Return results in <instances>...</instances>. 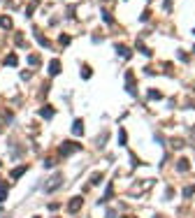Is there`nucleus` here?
<instances>
[{
	"instance_id": "20e7f679",
	"label": "nucleus",
	"mask_w": 195,
	"mask_h": 218,
	"mask_svg": "<svg viewBox=\"0 0 195 218\" xmlns=\"http://www.w3.org/2000/svg\"><path fill=\"white\" fill-rule=\"evenodd\" d=\"M126 81H128V93H130V95H135V93H137V91H135V81H133V72H126Z\"/></svg>"
},
{
	"instance_id": "9d476101",
	"label": "nucleus",
	"mask_w": 195,
	"mask_h": 218,
	"mask_svg": "<svg viewBox=\"0 0 195 218\" xmlns=\"http://www.w3.org/2000/svg\"><path fill=\"white\" fill-rule=\"evenodd\" d=\"M58 72H61V63H58V61H51V63H49V74H58Z\"/></svg>"
},
{
	"instance_id": "4468645a",
	"label": "nucleus",
	"mask_w": 195,
	"mask_h": 218,
	"mask_svg": "<svg viewBox=\"0 0 195 218\" xmlns=\"http://www.w3.org/2000/svg\"><path fill=\"white\" fill-rule=\"evenodd\" d=\"M35 37H37V42L42 44V46H49V40H46L44 35H40V33H35Z\"/></svg>"
},
{
	"instance_id": "f3484780",
	"label": "nucleus",
	"mask_w": 195,
	"mask_h": 218,
	"mask_svg": "<svg viewBox=\"0 0 195 218\" xmlns=\"http://www.w3.org/2000/svg\"><path fill=\"white\" fill-rule=\"evenodd\" d=\"M137 51H142V54H144V56H151V51L146 49V46L142 44V42H137Z\"/></svg>"
},
{
	"instance_id": "0eeeda50",
	"label": "nucleus",
	"mask_w": 195,
	"mask_h": 218,
	"mask_svg": "<svg viewBox=\"0 0 195 218\" xmlns=\"http://www.w3.org/2000/svg\"><path fill=\"white\" fill-rule=\"evenodd\" d=\"M116 51H119V56H121V58H130V49H128V46L116 44Z\"/></svg>"
},
{
	"instance_id": "393cba45",
	"label": "nucleus",
	"mask_w": 195,
	"mask_h": 218,
	"mask_svg": "<svg viewBox=\"0 0 195 218\" xmlns=\"http://www.w3.org/2000/svg\"><path fill=\"white\" fill-rule=\"evenodd\" d=\"M123 218H133V216H123Z\"/></svg>"
},
{
	"instance_id": "423d86ee",
	"label": "nucleus",
	"mask_w": 195,
	"mask_h": 218,
	"mask_svg": "<svg viewBox=\"0 0 195 218\" xmlns=\"http://www.w3.org/2000/svg\"><path fill=\"white\" fill-rule=\"evenodd\" d=\"M72 132H74V135H81V132H84V121H81V119H77V121H74Z\"/></svg>"
},
{
	"instance_id": "a211bd4d",
	"label": "nucleus",
	"mask_w": 195,
	"mask_h": 218,
	"mask_svg": "<svg viewBox=\"0 0 195 218\" xmlns=\"http://www.w3.org/2000/svg\"><path fill=\"white\" fill-rule=\"evenodd\" d=\"M119 142H121V146L128 142V135H126V130H119Z\"/></svg>"
},
{
	"instance_id": "7ed1b4c3",
	"label": "nucleus",
	"mask_w": 195,
	"mask_h": 218,
	"mask_svg": "<svg viewBox=\"0 0 195 218\" xmlns=\"http://www.w3.org/2000/svg\"><path fill=\"white\" fill-rule=\"evenodd\" d=\"M61 183H63V176H61V174H56L54 179H51V183H46V186H44V190H46V193H54L56 188H61Z\"/></svg>"
},
{
	"instance_id": "4be33fe9",
	"label": "nucleus",
	"mask_w": 195,
	"mask_h": 218,
	"mask_svg": "<svg viewBox=\"0 0 195 218\" xmlns=\"http://www.w3.org/2000/svg\"><path fill=\"white\" fill-rule=\"evenodd\" d=\"M91 74H93V72H91V67H84V70H81V77H84V79H88Z\"/></svg>"
},
{
	"instance_id": "412c9836",
	"label": "nucleus",
	"mask_w": 195,
	"mask_h": 218,
	"mask_svg": "<svg viewBox=\"0 0 195 218\" xmlns=\"http://www.w3.org/2000/svg\"><path fill=\"white\" fill-rule=\"evenodd\" d=\"M149 98H151V100H160L163 95H160L158 91H149Z\"/></svg>"
},
{
	"instance_id": "6ab92c4d",
	"label": "nucleus",
	"mask_w": 195,
	"mask_h": 218,
	"mask_svg": "<svg viewBox=\"0 0 195 218\" xmlns=\"http://www.w3.org/2000/svg\"><path fill=\"white\" fill-rule=\"evenodd\" d=\"M28 63H30V65H40V56H28Z\"/></svg>"
},
{
	"instance_id": "aec40b11",
	"label": "nucleus",
	"mask_w": 195,
	"mask_h": 218,
	"mask_svg": "<svg viewBox=\"0 0 195 218\" xmlns=\"http://www.w3.org/2000/svg\"><path fill=\"white\" fill-rule=\"evenodd\" d=\"M58 42H61L63 46H68V44H70V37H68V35H61V37H58Z\"/></svg>"
},
{
	"instance_id": "f8f14e48",
	"label": "nucleus",
	"mask_w": 195,
	"mask_h": 218,
	"mask_svg": "<svg viewBox=\"0 0 195 218\" xmlns=\"http://www.w3.org/2000/svg\"><path fill=\"white\" fill-rule=\"evenodd\" d=\"M102 179H105V174H102V172H95V174L91 176V183L95 186V183H100V181H102Z\"/></svg>"
},
{
	"instance_id": "5701e85b",
	"label": "nucleus",
	"mask_w": 195,
	"mask_h": 218,
	"mask_svg": "<svg viewBox=\"0 0 195 218\" xmlns=\"http://www.w3.org/2000/svg\"><path fill=\"white\" fill-rule=\"evenodd\" d=\"M102 21H107V23H111V16L107 14V12H102Z\"/></svg>"
},
{
	"instance_id": "ddd939ff",
	"label": "nucleus",
	"mask_w": 195,
	"mask_h": 218,
	"mask_svg": "<svg viewBox=\"0 0 195 218\" xmlns=\"http://www.w3.org/2000/svg\"><path fill=\"white\" fill-rule=\"evenodd\" d=\"M0 26H3V28H12V19H9V16H0Z\"/></svg>"
},
{
	"instance_id": "9b49d317",
	"label": "nucleus",
	"mask_w": 195,
	"mask_h": 218,
	"mask_svg": "<svg viewBox=\"0 0 195 218\" xmlns=\"http://www.w3.org/2000/svg\"><path fill=\"white\" fill-rule=\"evenodd\" d=\"M16 63H19V58H16V54H9L7 58H5V65H12V67H14Z\"/></svg>"
},
{
	"instance_id": "f03ea898",
	"label": "nucleus",
	"mask_w": 195,
	"mask_h": 218,
	"mask_svg": "<svg viewBox=\"0 0 195 218\" xmlns=\"http://www.w3.org/2000/svg\"><path fill=\"white\" fill-rule=\"evenodd\" d=\"M81 149V144H74V142H65L61 146V156H70V153H74V151H79Z\"/></svg>"
},
{
	"instance_id": "2eb2a0df",
	"label": "nucleus",
	"mask_w": 195,
	"mask_h": 218,
	"mask_svg": "<svg viewBox=\"0 0 195 218\" xmlns=\"http://www.w3.org/2000/svg\"><path fill=\"white\" fill-rule=\"evenodd\" d=\"M40 114H42L44 119H51V116H54V109H51V107H44L42 111H40Z\"/></svg>"
},
{
	"instance_id": "39448f33",
	"label": "nucleus",
	"mask_w": 195,
	"mask_h": 218,
	"mask_svg": "<svg viewBox=\"0 0 195 218\" xmlns=\"http://www.w3.org/2000/svg\"><path fill=\"white\" fill-rule=\"evenodd\" d=\"M176 169H179V172H188V169H191V162H188V158H181V160L176 162Z\"/></svg>"
},
{
	"instance_id": "f257e3e1",
	"label": "nucleus",
	"mask_w": 195,
	"mask_h": 218,
	"mask_svg": "<svg viewBox=\"0 0 195 218\" xmlns=\"http://www.w3.org/2000/svg\"><path fill=\"white\" fill-rule=\"evenodd\" d=\"M81 207H84V197H79V195H77V197H72V199H70L68 211H70V214H77V211H79Z\"/></svg>"
},
{
	"instance_id": "b1692460",
	"label": "nucleus",
	"mask_w": 195,
	"mask_h": 218,
	"mask_svg": "<svg viewBox=\"0 0 195 218\" xmlns=\"http://www.w3.org/2000/svg\"><path fill=\"white\" fill-rule=\"evenodd\" d=\"M153 218H165V216H153Z\"/></svg>"
},
{
	"instance_id": "6e6552de",
	"label": "nucleus",
	"mask_w": 195,
	"mask_h": 218,
	"mask_svg": "<svg viewBox=\"0 0 195 218\" xmlns=\"http://www.w3.org/2000/svg\"><path fill=\"white\" fill-rule=\"evenodd\" d=\"M26 165H21V167H16V169H12V179H19V176H23V174H26Z\"/></svg>"
},
{
	"instance_id": "dca6fc26",
	"label": "nucleus",
	"mask_w": 195,
	"mask_h": 218,
	"mask_svg": "<svg viewBox=\"0 0 195 218\" xmlns=\"http://www.w3.org/2000/svg\"><path fill=\"white\" fill-rule=\"evenodd\" d=\"M191 195H195V186H186L184 188V197H191Z\"/></svg>"
},
{
	"instance_id": "a878e982",
	"label": "nucleus",
	"mask_w": 195,
	"mask_h": 218,
	"mask_svg": "<svg viewBox=\"0 0 195 218\" xmlns=\"http://www.w3.org/2000/svg\"><path fill=\"white\" fill-rule=\"evenodd\" d=\"M35 218H37V216H35Z\"/></svg>"
},
{
	"instance_id": "1a4fd4ad",
	"label": "nucleus",
	"mask_w": 195,
	"mask_h": 218,
	"mask_svg": "<svg viewBox=\"0 0 195 218\" xmlns=\"http://www.w3.org/2000/svg\"><path fill=\"white\" fill-rule=\"evenodd\" d=\"M7 199V181H0V202Z\"/></svg>"
}]
</instances>
